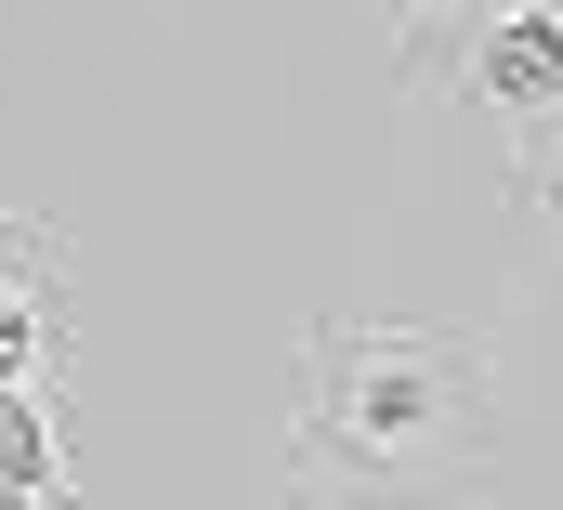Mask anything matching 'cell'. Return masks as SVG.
<instances>
[{
	"mask_svg": "<svg viewBox=\"0 0 563 510\" xmlns=\"http://www.w3.org/2000/svg\"><path fill=\"white\" fill-rule=\"evenodd\" d=\"M498 472V354L445 314H314L288 341V510H432Z\"/></svg>",
	"mask_w": 563,
	"mask_h": 510,
	"instance_id": "6da1fadb",
	"label": "cell"
},
{
	"mask_svg": "<svg viewBox=\"0 0 563 510\" xmlns=\"http://www.w3.org/2000/svg\"><path fill=\"white\" fill-rule=\"evenodd\" d=\"M394 79L407 106L445 131H485L511 170L563 131V13L525 0V13H420L394 40Z\"/></svg>",
	"mask_w": 563,
	"mask_h": 510,
	"instance_id": "7a4b0ae2",
	"label": "cell"
},
{
	"mask_svg": "<svg viewBox=\"0 0 563 510\" xmlns=\"http://www.w3.org/2000/svg\"><path fill=\"white\" fill-rule=\"evenodd\" d=\"M53 275H66V262H0V392H40V380H53V354H66Z\"/></svg>",
	"mask_w": 563,
	"mask_h": 510,
	"instance_id": "3957f363",
	"label": "cell"
},
{
	"mask_svg": "<svg viewBox=\"0 0 563 510\" xmlns=\"http://www.w3.org/2000/svg\"><path fill=\"white\" fill-rule=\"evenodd\" d=\"M511 197H525V210H538V223L563 236V131L538 144V157H525V170H511Z\"/></svg>",
	"mask_w": 563,
	"mask_h": 510,
	"instance_id": "277c9868",
	"label": "cell"
},
{
	"mask_svg": "<svg viewBox=\"0 0 563 510\" xmlns=\"http://www.w3.org/2000/svg\"><path fill=\"white\" fill-rule=\"evenodd\" d=\"M0 262H66V236H53V210H0Z\"/></svg>",
	"mask_w": 563,
	"mask_h": 510,
	"instance_id": "5b68a950",
	"label": "cell"
},
{
	"mask_svg": "<svg viewBox=\"0 0 563 510\" xmlns=\"http://www.w3.org/2000/svg\"><path fill=\"white\" fill-rule=\"evenodd\" d=\"M0 510H79V498H40V485H0Z\"/></svg>",
	"mask_w": 563,
	"mask_h": 510,
	"instance_id": "8992f818",
	"label": "cell"
}]
</instances>
